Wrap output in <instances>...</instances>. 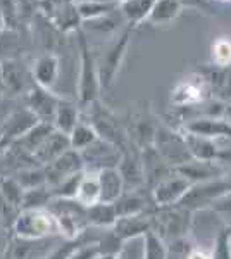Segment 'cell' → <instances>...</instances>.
<instances>
[{
    "label": "cell",
    "mask_w": 231,
    "mask_h": 259,
    "mask_svg": "<svg viewBox=\"0 0 231 259\" xmlns=\"http://www.w3.org/2000/svg\"><path fill=\"white\" fill-rule=\"evenodd\" d=\"M181 12V0H155L152 12L149 16L150 24H169L178 18Z\"/></svg>",
    "instance_id": "83f0119b"
},
{
    "label": "cell",
    "mask_w": 231,
    "mask_h": 259,
    "mask_svg": "<svg viewBox=\"0 0 231 259\" xmlns=\"http://www.w3.org/2000/svg\"><path fill=\"white\" fill-rule=\"evenodd\" d=\"M212 62L221 69H228L231 66V40L219 38L212 44Z\"/></svg>",
    "instance_id": "d590c367"
},
{
    "label": "cell",
    "mask_w": 231,
    "mask_h": 259,
    "mask_svg": "<svg viewBox=\"0 0 231 259\" xmlns=\"http://www.w3.org/2000/svg\"><path fill=\"white\" fill-rule=\"evenodd\" d=\"M81 2H107V0H76V4H81Z\"/></svg>",
    "instance_id": "bcb514c9"
},
{
    "label": "cell",
    "mask_w": 231,
    "mask_h": 259,
    "mask_svg": "<svg viewBox=\"0 0 231 259\" xmlns=\"http://www.w3.org/2000/svg\"><path fill=\"white\" fill-rule=\"evenodd\" d=\"M12 233L21 240L38 242L47 237L61 235L59 221L49 209H23L12 225Z\"/></svg>",
    "instance_id": "7a4b0ae2"
},
{
    "label": "cell",
    "mask_w": 231,
    "mask_h": 259,
    "mask_svg": "<svg viewBox=\"0 0 231 259\" xmlns=\"http://www.w3.org/2000/svg\"><path fill=\"white\" fill-rule=\"evenodd\" d=\"M2 223H4V216H2V211H0V227H2Z\"/></svg>",
    "instance_id": "c3c4849f"
},
{
    "label": "cell",
    "mask_w": 231,
    "mask_h": 259,
    "mask_svg": "<svg viewBox=\"0 0 231 259\" xmlns=\"http://www.w3.org/2000/svg\"><path fill=\"white\" fill-rule=\"evenodd\" d=\"M155 150L171 168H176V166L192 159L181 132L159 128L157 137H155Z\"/></svg>",
    "instance_id": "9c48e42d"
},
{
    "label": "cell",
    "mask_w": 231,
    "mask_h": 259,
    "mask_svg": "<svg viewBox=\"0 0 231 259\" xmlns=\"http://www.w3.org/2000/svg\"><path fill=\"white\" fill-rule=\"evenodd\" d=\"M116 2L107 0V2H81L78 4V11L81 16L83 23L88 21H95V19H102L109 16L111 12L116 11Z\"/></svg>",
    "instance_id": "1f68e13d"
},
{
    "label": "cell",
    "mask_w": 231,
    "mask_h": 259,
    "mask_svg": "<svg viewBox=\"0 0 231 259\" xmlns=\"http://www.w3.org/2000/svg\"><path fill=\"white\" fill-rule=\"evenodd\" d=\"M81 244H83V235L79 237V239H76V240H68V244H64V245H61L59 249H56L47 259H68L71 254L76 250L78 245H81Z\"/></svg>",
    "instance_id": "ab89813d"
},
{
    "label": "cell",
    "mask_w": 231,
    "mask_h": 259,
    "mask_svg": "<svg viewBox=\"0 0 231 259\" xmlns=\"http://www.w3.org/2000/svg\"><path fill=\"white\" fill-rule=\"evenodd\" d=\"M181 132L200 135L205 139H231V124L224 118H209V116H200V118L190 119L181 126Z\"/></svg>",
    "instance_id": "ac0fdd59"
},
{
    "label": "cell",
    "mask_w": 231,
    "mask_h": 259,
    "mask_svg": "<svg viewBox=\"0 0 231 259\" xmlns=\"http://www.w3.org/2000/svg\"><path fill=\"white\" fill-rule=\"evenodd\" d=\"M7 30V26H6V18H4V14H2V9H0V35H2L4 31Z\"/></svg>",
    "instance_id": "ee69618b"
},
{
    "label": "cell",
    "mask_w": 231,
    "mask_h": 259,
    "mask_svg": "<svg viewBox=\"0 0 231 259\" xmlns=\"http://www.w3.org/2000/svg\"><path fill=\"white\" fill-rule=\"evenodd\" d=\"M99 259H119V256H114V254H107V256H100Z\"/></svg>",
    "instance_id": "f6af8a7d"
},
{
    "label": "cell",
    "mask_w": 231,
    "mask_h": 259,
    "mask_svg": "<svg viewBox=\"0 0 231 259\" xmlns=\"http://www.w3.org/2000/svg\"><path fill=\"white\" fill-rule=\"evenodd\" d=\"M121 177L124 180L126 192H138L142 185L147 183L144 157L140 156V150H129L128 147L121 150V161L117 164Z\"/></svg>",
    "instance_id": "4fadbf2b"
},
{
    "label": "cell",
    "mask_w": 231,
    "mask_h": 259,
    "mask_svg": "<svg viewBox=\"0 0 231 259\" xmlns=\"http://www.w3.org/2000/svg\"><path fill=\"white\" fill-rule=\"evenodd\" d=\"M207 100V80L202 76H188L176 83L171 92V102L179 109H195Z\"/></svg>",
    "instance_id": "52a82bcc"
},
{
    "label": "cell",
    "mask_w": 231,
    "mask_h": 259,
    "mask_svg": "<svg viewBox=\"0 0 231 259\" xmlns=\"http://www.w3.org/2000/svg\"><path fill=\"white\" fill-rule=\"evenodd\" d=\"M78 47H79V78H78V104L81 107H90L99 100L100 94V76L99 66H97L95 54L86 40L83 30L78 33Z\"/></svg>",
    "instance_id": "6da1fadb"
},
{
    "label": "cell",
    "mask_w": 231,
    "mask_h": 259,
    "mask_svg": "<svg viewBox=\"0 0 231 259\" xmlns=\"http://www.w3.org/2000/svg\"><path fill=\"white\" fill-rule=\"evenodd\" d=\"M4 150H6V149H2V147H0V156H2V154H4Z\"/></svg>",
    "instance_id": "f907efd6"
},
{
    "label": "cell",
    "mask_w": 231,
    "mask_h": 259,
    "mask_svg": "<svg viewBox=\"0 0 231 259\" xmlns=\"http://www.w3.org/2000/svg\"><path fill=\"white\" fill-rule=\"evenodd\" d=\"M0 147H2V145H0ZM2 149H4V147H2Z\"/></svg>",
    "instance_id": "db71d44e"
},
{
    "label": "cell",
    "mask_w": 231,
    "mask_h": 259,
    "mask_svg": "<svg viewBox=\"0 0 231 259\" xmlns=\"http://www.w3.org/2000/svg\"><path fill=\"white\" fill-rule=\"evenodd\" d=\"M74 200L81 204L83 207H91V206H95V204L102 202V189H100L99 171L97 169L86 171L85 169Z\"/></svg>",
    "instance_id": "7402d4cb"
},
{
    "label": "cell",
    "mask_w": 231,
    "mask_h": 259,
    "mask_svg": "<svg viewBox=\"0 0 231 259\" xmlns=\"http://www.w3.org/2000/svg\"><path fill=\"white\" fill-rule=\"evenodd\" d=\"M26 190L21 187L16 177H2L0 178V199L6 200L7 204L23 209V200Z\"/></svg>",
    "instance_id": "4dcf8cb0"
},
{
    "label": "cell",
    "mask_w": 231,
    "mask_h": 259,
    "mask_svg": "<svg viewBox=\"0 0 231 259\" xmlns=\"http://www.w3.org/2000/svg\"><path fill=\"white\" fill-rule=\"evenodd\" d=\"M133 28L135 26L128 24V28L123 31V35H121L119 38H117L114 44L106 50V52H104V56L100 57V61H97V66H99L100 85H102L104 89H109V87H111V83L114 81L121 64H123L126 50H128V45H129V38H131Z\"/></svg>",
    "instance_id": "5b68a950"
},
{
    "label": "cell",
    "mask_w": 231,
    "mask_h": 259,
    "mask_svg": "<svg viewBox=\"0 0 231 259\" xmlns=\"http://www.w3.org/2000/svg\"><path fill=\"white\" fill-rule=\"evenodd\" d=\"M2 95H4V92H0V100H2Z\"/></svg>",
    "instance_id": "f5cc1de1"
},
{
    "label": "cell",
    "mask_w": 231,
    "mask_h": 259,
    "mask_svg": "<svg viewBox=\"0 0 231 259\" xmlns=\"http://www.w3.org/2000/svg\"><path fill=\"white\" fill-rule=\"evenodd\" d=\"M86 220L90 227L97 228H114L117 223V211L114 204L99 202L91 207H86Z\"/></svg>",
    "instance_id": "4316f807"
},
{
    "label": "cell",
    "mask_w": 231,
    "mask_h": 259,
    "mask_svg": "<svg viewBox=\"0 0 231 259\" xmlns=\"http://www.w3.org/2000/svg\"><path fill=\"white\" fill-rule=\"evenodd\" d=\"M144 259H167V245L155 232L144 237Z\"/></svg>",
    "instance_id": "e575fe53"
},
{
    "label": "cell",
    "mask_w": 231,
    "mask_h": 259,
    "mask_svg": "<svg viewBox=\"0 0 231 259\" xmlns=\"http://www.w3.org/2000/svg\"><path fill=\"white\" fill-rule=\"evenodd\" d=\"M43 169L45 177H47V185L50 189H54V187L61 185L62 182H66V180L74 177V175L83 173L85 171V159H83L81 152L69 149L62 156H59L57 159H54L47 166H43Z\"/></svg>",
    "instance_id": "ba28073f"
},
{
    "label": "cell",
    "mask_w": 231,
    "mask_h": 259,
    "mask_svg": "<svg viewBox=\"0 0 231 259\" xmlns=\"http://www.w3.org/2000/svg\"><path fill=\"white\" fill-rule=\"evenodd\" d=\"M83 173H85V171H83ZM83 173L74 175V177L68 178L66 182H62L61 185L50 189L52 190L54 199H74L76 197V192H78V187H79V182H81Z\"/></svg>",
    "instance_id": "74e56055"
},
{
    "label": "cell",
    "mask_w": 231,
    "mask_h": 259,
    "mask_svg": "<svg viewBox=\"0 0 231 259\" xmlns=\"http://www.w3.org/2000/svg\"><path fill=\"white\" fill-rule=\"evenodd\" d=\"M79 121L81 119H79V111H78L76 104L71 102V100L62 99L57 107V112H56L54 128L62 133H66V135H71L73 130L78 126Z\"/></svg>",
    "instance_id": "d4e9b609"
},
{
    "label": "cell",
    "mask_w": 231,
    "mask_h": 259,
    "mask_svg": "<svg viewBox=\"0 0 231 259\" xmlns=\"http://www.w3.org/2000/svg\"><path fill=\"white\" fill-rule=\"evenodd\" d=\"M217 2H231V0H217Z\"/></svg>",
    "instance_id": "816d5d0a"
},
{
    "label": "cell",
    "mask_w": 231,
    "mask_h": 259,
    "mask_svg": "<svg viewBox=\"0 0 231 259\" xmlns=\"http://www.w3.org/2000/svg\"><path fill=\"white\" fill-rule=\"evenodd\" d=\"M112 2H116V4H121V2H124V0H112Z\"/></svg>",
    "instance_id": "681fc988"
},
{
    "label": "cell",
    "mask_w": 231,
    "mask_h": 259,
    "mask_svg": "<svg viewBox=\"0 0 231 259\" xmlns=\"http://www.w3.org/2000/svg\"><path fill=\"white\" fill-rule=\"evenodd\" d=\"M71 149V139L69 135L59 132V130H54V133L45 140V144L41 145L38 152L35 154L33 161L38 162V166H47L49 162H52L54 159H57L59 156L66 152V150Z\"/></svg>",
    "instance_id": "44dd1931"
},
{
    "label": "cell",
    "mask_w": 231,
    "mask_h": 259,
    "mask_svg": "<svg viewBox=\"0 0 231 259\" xmlns=\"http://www.w3.org/2000/svg\"><path fill=\"white\" fill-rule=\"evenodd\" d=\"M187 259H212V254L205 252L202 249H192L190 252H188Z\"/></svg>",
    "instance_id": "60d3db41"
},
{
    "label": "cell",
    "mask_w": 231,
    "mask_h": 259,
    "mask_svg": "<svg viewBox=\"0 0 231 259\" xmlns=\"http://www.w3.org/2000/svg\"><path fill=\"white\" fill-rule=\"evenodd\" d=\"M38 9L59 33H78L83 28L76 0H38Z\"/></svg>",
    "instance_id": "3957f363"
},
{
    "label": "cell",
    "mask_w": 231,
    "mask_h": 259,
    "mask_svg": "<svg viewBox=\"0 0 231 259\" xmlns=\"http://www.w3.org/2000/svg\"><path fill=\"white\" fill-rule=\"evenodd\" d=\"M41 121L36 118V114L29 107H23L19 111L11 112L0 126V145L4 149H9L14 142L23 139L24 135L33 130Z\"/></svg>",
    "instance_id": "30bf717a"
},
{
    "label": "cell",
    "mask_w": 231,
    "mask_h": 259,
    "mask_svg": "<svg viewBox=\"0 0 231 259\" xmlns=\"http://www.w3.org/2000/svg\"><path fill=\"white\" fill-rule=\"evenodd\" d=\"M212 259H231V227L222 228L214 240Z\"/></svg>",
    "instance_id": "8d00e7d4"
},
{
    "label": "cell",
    "mask_w": 231,
    "mask_h": 259,
    "mask_svg": "<svg viewBox=\"0 0 231 259\" xmlns=\"http://www.w3.org/2000/svg\"><path fill=\"white\" fill-rule=\"evenodd\" d=\"M192 211L184 209L181 206H171V207H155L154 220H155V230L161 239L166 242L169 239L171 242L184 239V235L190 230L192 223Z\"/></svg>",
    "instance_id": "277c9868"
},
{
    "label": "cell",
    "mask_w": 231,
    "mask_h": 259,
    "mask_svg": "<svg viewBox=\"0 0 231 259\" xmlns=\"http://www.w3.org/2000/svg\"><path fill=\"white\" fill-rule=\"evenodd\" d=\"M90 109H91V116H90V119H88V123L95 128V132L99 133L100 139L109 142V144L114 145V147H117L119 150L126 149V144H128V142H126V135L121 132L119 124L112 118L111 112L106 111L104 107L97 106V102L91 104Z\"/></svg>",
    "instance_id": "7c38bea8"
},
{
    "label": "cell",
    "mask_w": 231,
    "mask_h": 259,
    "mask_svg": "<svg viewBox=\"0 0 231 259\" xmlns=\"http://www.w3.org/2000/svg\"><path fill=\"white\" fill-rule=\"evenodd\" d=\"M0 66H2L4 92L18 95L26 89V81L31 78V73H28L23 62L19 59H7L0 61Z\"/></svg>",
    "instance_id": "ffe728a7"
},
{
    "label": "cell",
    "mask_w": 231,
    "mask_h": 259,
    "mask_svg": "<svg viewBox=\"0 0 231 259\" xmlns=\"http://www.w3.org/2000/svg\"><path fill=\"white\" fill-rule=\"evenodd\" d=\"M155 0H124L119 4V11L131 26H138L149 19Z\"/></svg>",
    "instance_id": "484cf974"
},
{
    "label": "cell",
    "mask_w": 231,
    "mask_h": 259,
    "mask_svg": "<svg viewBox=\"0 0 231 259\" xmlns=\"http://www.w3.org/2000/svg\"><path fill=\"white\" fill-rule=\"evenodd\" d=\"M117 211V218H126V216H135L147 211V202L138 192H124L119 199L114 202Z\"/></svg>",
    "instance_id": "f1b7e54d"
},
{
    "label": "cell",
    "mask_w": 231,
    "mask_h": 259,
    "mask_svg": "<svg viewBox=\"0 0 231 259\" xmlns=\"http://www.w3.org/2000/svg\"><path fill=\"white\" fill-rule=\"evenodd\" d=\"M228 194V185H226L224 178L211 180V182L197 183L192 185V189L188 190V194L181 199V202L176 206H181L188 211H197L209 207L216 202V199H219L221 195Z\"/></svg>",
    "instance_id": "8992f818"
},
{
    "label": "cell",
    "mask_w": 231,
    "mask_h": 259,
    "mask_svg": "<svg viewBox=\"0 0 231 259\" xmlns=\"http://www.w3.org/2000/svg\"><path fill=\"white\" fill-rule=\"evenodd\" d=\"M0 92H4V80H2V66H0Z\"/></svg>",
    "instance_id": "7dc6e473"
},
{
    "label": "cell",
    "mask_w": 231,
    "mask_h": 259,
    "mask_svg": "<svg viewBox=\"0 0 231 259\" xmlns=\"http://www.w3.org/2000/svg\"><path fill=\"white\" fill-rule=\"evenodd\" d=\"M228 123L231 124V102L229 104H226V107H224V116H222Z\"/></svg>",
    "instance_id": "7bdbcfd3"
},
{
    "label": "cell",
    "mask_w": 231,
    "mask_h": 259,
    "mask_svg": "<svg viewBox=\"0 0 231 259\" xmlns=\"http://www.w3.org/2000/svg\"><path fill=\"white\" fill-rule=\"evenodd\" d=\"M181 132V130H179ZM184 144H187V149L190 152L192 159L197 161H217L219 157V147L217 144L211 139H205V137L200 135H193V133L188 132H181Z\"/></svg>",
    "instance_id": "603a6c76"
},
{
    "label": "cell",
    "mask_w": 231,
    "mask_h": 259,
    "mask_svg": "<svg viewBox=\"0 0 231 259\" xmlns=\"http://www.w3.org/2000/svg\"><path fill=\"white\" fill-rule=\"evenodd\" d=\"M54 130H56V128H54V124L38 123L33 130H29L23 139L14 142L9 149L16 150V152H19V154H23V156L29 157V159H33V157H35V154L40 150L41 145L45 144V140H47L49 137L54 133Z\"/></svg>",
    "instance_id": "d6986e66"
},
{
    "label": "cell",
    "mask_w": 231,
    "mask_h": 259,
    "mask_svg": "<svg viewBox=\"0 0 231 259\" xmlns=\"http://www.w3.org/2000/svg\"><path fill=\"white\" fill-rule=\"evenodd\" d=\"M173 171L176 175H179V177L187 178L192 185L222 178L226 173V169L222 168L219 161H197V159L183 162V164L173 168Z\"/></svg>",
    "instance_id": "9a60e30c"
},
{
    "label": "cell",
    "mask_w": 231,
    "mask_h": 259,
    "mask_svg": "<svg viewBox=\"0 0 231 259\" xmlns=\"http://www.w3.org/2000/svg\"><path fill=\"white\" fill-rule=\"evenodd\" d=\"M18 182L21 183L24 190H33V189H40V187H49L47 185V177H45V169L43 166L38 168H28L23 169L16 175Z\"/></svg>",
    "instance_id": "836d02e7"
},
{
    "label": "cell",
    "mask_w": 231,
    "mask_h": 259,
    "mask_svg": "<svg viewBox=\"0 0 231 259\" xmlns=\"http://www.w3.org/2000/svg\"><path fill=\"white\" fill-rule=\"evenodd\" d=\"M224 182H226V185H228V194H231V169L228 168L226 169V173H224Z\"/></svg>",
    "instance_id": "b9f144b4"
},
{
    "label": "cell",
    "mask_w": 231,
    "mask_h": 259,
    "mask_svg": "<svg viewBox=\"0 0 231 259\" xmlns=\"http://www.w3.org/2000/svg\"><path fill=\"white\" fill-rule=\"evenodd\" d=\"M69 139H71V149L78 150V152H85V150L88 147H91L100 137L88 121H79L78 126L74 128L73 133L69 135Z\"/></svg>",
    "instance_id": "f546056e"
},
{
    "label": "cell",
    "mask_w": 231,
    "mask_h": 259,
    "mask_svg": "<svg viewBox=\"0 0 231 259\" xmlns=\"http://www.w3.org/2000/svg\"><path fill=\"white\" fill-rule=\"evenodd\" d=\"M59 71H61V61L56 54L45 52L33 61L29 73H31V80L36 87L41 89L52 90L59 78Z\"/></svg>",
    "instance_id": "e0dca14e"
},
{
    "label": "cell",
    "mask_w": 231,
    "mask_h": 259,
    "mask_svg": "<svg viewBox=\"0 0 231 259\" xmlns=\"http://www.w3.org/2000/svg\"><path fill=\"white\" fill-rule=\"evenodd\" d=\"M28 106L33 112L36 114L41 123H50L54 124V119H56V112L57 107L61 104L62 97H59L57 94H54L52 90L41 89V87H36L33 83V87L28 90Z\"/></svg>",
    "instance_id": "5bb4252c"
},
{
    "label": "cell",
    "mask_w": 231,
    "mask_h": 259,
    "mask_svg": "<svg viewBox=\"0 0 231 259\" xmlns=\"http://www.w3.org/2000/svg\"><path fill=\"white\" fill-rule=\"evenodd\" d=\"M192 189V183L187 178L179 177L173 171V175L155 183L152 189V200L155 207H171L181 202V199Z\"/></svg>",
    "instance_id": "8fae6325"
},
{
    "label": "cell",
    "mask_w": 231,
    "mask_h": 259,
    "mask_svg": "<svg viewBox=\"0 0 231 259\" xmlns=\"http://www.w3.org/2000/svg\"><path fill=\"white\" fill-rule=\"evenodd\" d=\"M52 200L54 195L50 187H40V189L26 190L23 200V209H47L50 204H52Z\"/></svg>",
    "instance_id": "d6a6232c"
},
{
    "label": "cell",
    "mask_w": 231,
    "mask_h": 259,
    "mask_svg": "<svg viewBox=\"0 0 231 259\" xmlns=\"http://www.w3.org/2000/svg\"><path fill=\"white\" fill-rule=\"evenodd\" d=\"M154 211L147 209L145 212L135 216H126V218H119L114 225L112 232L116 233L117 239L123 242L129 239H136V237H145L147 233L155 230V220H154Z\"/></svg>",
    "instance_id": "2e32d148"
},
{
    "label": "cell",
    "mask_w": 231,
    "mask_h": 259,
    "mask_svg": "<svg viewBox=\"0 0 231 259\" xmlns=\"http://www.w3.org/2000/svg\"><path fill=\"white\" fill-rule=\"evenodd\" d=\"M99 257H100L99 244L97 242H83L68 259H99Z\"/></svg>",
    "instance_id": "f35d334b"
},
{
    "label": "cell",
    "mask_w": 231,
    "mask_h": 259,
    "mask_svg": "<svg viewBox=\"0 0 231 259\" xmlns=\"http://www.w3.org/2000/svg\"><path fill=\"white\" fill-rule=\"evenodd\" d=\"M100 189H102V202L114 204L124 194V180L117 168L99 169Z\"/></svg>",
    "instance_id": "cb8c5ba5"
}]
</instances>
